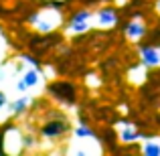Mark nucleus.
Here are the masks:
<instances>
[{"mask_svg":"<svg viewBox=\"0 0 160 156\" xmlns=\"http://www.w3.org/2000/svg\"><path fill=\"white\" fill-rule=\"evenodd\" d=\"M93 24V10L87 6L75 8L69 14H65V23H63V33L69 37H79L87 35Z\"/></svg>","mask_w":160,"mask_h":156,"instance_id":"20e7f679","label":"nucleus"},{"mask_svg":"<svg viewBox=\"0 0 160 156\" xmlns=\"http://www.w3.org/2000/svg\"><path fill=\"white\" fill-rule=\"evenodd\" d=\"M31 103H32V98H28V95L20 93V98L12 99V102H8L6 109L8 113H10L12 120H16V118H24L28 112H31Z\"/></svg>","mask_w":160,"mask_h":156,"instance_id":"9d476101","label":"nucleus"},{"mask_svg":"<svg viewBox=\"0 0 160 156\" xmlns=\"http://www.w3.org/2000/svg\"><path fill=\"white\" fill-rule=\"evenodd\" d=\"M154 10H156V14L160 16V0H156V4H154Z\"/></svg>","mask_w":160,"mask_h":156,"instance_id":"a211bd4d","label":"nucleus"},{"mask_svg":"<svg viewBox=\"0 0 160 156\" xmlns=\"http://www.w3.org/2000/svg\"><path fill=\"white\" fill-rule=\"evenodd\" d=\"M2 79H6V69H0V81Z\"/></svg>","mask_w":160,"mask_h":156,"instance_id":"6ab92c4d","label":"nucleus"},{"mask_svg":"<svg viewBox=\"0 0 160 156\" xmlns=\"http://www.w3.org/2000/svg\"><path fill=\"white\" fill-rule=\"evenodd\" d=\"M138 59L146 69H156L160 67V47L148 43H140L138 47Z\"/></svg>","mask_w":160,"mask_h":156,"instance_id":"1a4fd4ad","label":"nucleus"},{"mask_svg":"<svg viewBox=\"0 0 160 156\" xmlns=\"http://www.w3.org/2000/svg\"><path fill=\"white\" fill-rule=\"evenodd\" d=\"M61 43H63V35L57 33V31L55 33H37V35H32V37L27 39V49L43 59V57H47L53 49H57Z\"/></svg>","mask_w":160,"mask_h":156,"instance_id":"39448f33","label":"nucleus"},{"mask_svg":"<svg viewBox=\"0 0 160 156\" xmlns=\"http://www.w3.org/2000/svg\"><path fill=\"white\" fill-rule=\"evenodd\" d=\"M14 87H16V91H18V93H27V91H28V85L24 83V79H22V77H20V79H16Z\"/></svg>","mask_w":160,"mask_h":156,"instance_id":"2eb2a0df","label":"nucleus"},{"mask_svg":"<svg viewBox=\"0 0 160 156\" xmlns=\"http://www.w3.org/2000/svg\"><path fill=\"white\" fill-rule=\"evenodd\" d=\"M45 93L49 99L57 102L61 108H75L79 102V85L73 79H53L45 85Z\"/></svg>","mask_w":160,"mask_h":156,"instance_id":"7ed1b4c3","label":"nucleus"},{"mask_svg":"<svg viewBox=\"0 0 160 156\" xmlns=\"http://www.w3.org/2000/svg\"><path fill=\"white\" fill-rule=\"evenodd\" d=\"M93 23L98 28H113L120 24L118 6H99L93 10Z\"/></svg>","mask_w":160,"mask_h":156,"instance_id":"423d86ee","label":"nucleus"},{"mask_svg":"<svg viewBox=\"0 0 160 156\" xmlns=\"http://www.w3.org/2000/svg\"><path fill=\"white\" fill-rule=\"evenodd\" d=\"M41 77H43V71H41V69H35V67H28V69L22 73V79H24V83L28 85V89L39 87L41 85Z\"/></svg>","mask_w":160,"mask_h":156,"instance_id":"ddd939ff","label":"nucleus"},{"mask_svg":"<svg viewBox=\"0 0 160 156\" xmlns=\"http://www.w3.org/2000/svg\"><path fill=\"white\" fill-rule=\"evenodd\" d=\"M122 31H124V37L128 41L138 43V41H142L146 37V33H148V24H146V20L142 18L140 14H136L134 18H130L128 23H124Z\"/></svg>","mask_w":160,"mask_h":156,"instance_id":"6e6552de","label":"nucleus"},{"mask_svg":"<svg viewBox=\"0 0 160 156\" xmlns=\"http://www.w3.org/2000/svg\"><path fill=\"white\" fill-rule=\"evenodd\" d=\"M27 20H28V27L35 33H55L59 28H63L65 10L53 6L51 2H47L41 8H32L31 14L27 16Z\"/></svg>","mask_w":160,"mask_h":156,"instance_id":"f03ea898","label":"nucleus"},{"mask_svg":"<svg viewBox=\"0 0 160 156\" xmlns=\"http://www.w3.org/2000/svg\"><path fill=\"white\" fill-rule=\"evenodd\" d=\"M73 130L71 118L67 116L63 109L53 108V105H45L43 108V118L39 122V138L41 142H61L63 138H67Z\"/></svg>","mask_w":160,"mask_h":156,"instance_id":"f257e3e1","label":"nucleus"},{"mask_svg":"<svg viewBox=\"0 0 160 156\" xmlns=\"http://www.w3.org/2000/svg\"><path fill=\"white\" fill-rule=\"evenodd\" d=\"M116 126H118V140L122 144H136L138 140L144 138V132L138 128V124L130 120H120Z\"/></svg>","mask_w":160,"mask_h":156,"instance_id":"0eeeda50","label":"nucleus"},{"mask_svg":"<svg viewBox=\"0 0 160 156\" xmlns=\"http://www.w3.org/2000/svg\"><path fill=\"white\" fill-rule=\"evenodd\" d=\"M128 2H130V0H116V4H118V6H126Z\"/></svg>","mask_w":160,"mask_h":156,"instance_id":"f3484780","label":"nucleus"},{"mask_svg":"<svg viewBox=\"0 0 160 156\" xmlns=\"http://www.w3.org/2000/svg\"><path fill=\"white\" fill-rule=\"evenodd\" d=\"M6 105H8V95H6V91L0 89V112L6 109Z\"/></svg>","mask_w":160,"mask_h":156,"instance_id":"dca6fc26","label":"nucleus"},{"mask_svg":"<svg viewBox=\"0 0 160 156\" xmlns=\"http://www.w3.org/2000/svg\"><path fill=\"white\" fill-rule=\"evenodd\" d=\"M146 140L142 142L140 152L146 156H160V136H148L146 134Z\"/></svg>","mask_w":160,"mask_h":156,"instance_id":"f8f14e48","label":"nucleus"},{"mask_svg":"<svg viewBox=\"0 0 160 156\" xmlns=\"http://www.w3.org/2000/svg\"><path fill=\"white\" fill-rule=\"evenodd\" d=\"M18 59L24 63V65H28V67H35V69H41V71H43V65H45V61L39 57V55H35V53H31V51H24V53L20 55Z\"/></svg>","mask_w":160,"mask_h":156,"instance_id":"4468645a","label":"nucleus"},{"mask_svg":"<svg viewBox=\"0 0 160 156\" xmlns=\"http://www.w3.org/2000/svg\"><path fill=\"white\" fill-rule=\"evenodd\" d=\"M47 2H51V0H47Z\"/></svg>","mask_w":160,"mask_h":156,"instance_id":"aec40b11","label":"nucleus"},{"mask_svg":"<svg viewBox=\"0 0 160 156\" xmlns=\"http://www.w3.org/2000/svg\"><path fill=\"white\" fill-rule=\"evenodd\" d=\"M71 134L75 140H95L98 138V132L91 128V124H83V122H77V126H73Z\"/></svg>","mask_w":160,"mask_h":156,"instance_id":"9b49d317","label":"nucleus"}]
</instances>
